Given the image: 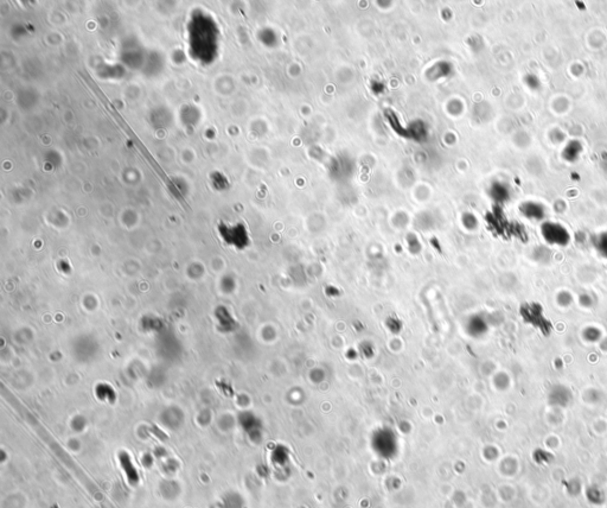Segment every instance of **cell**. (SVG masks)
I'll return each instance as SVG.
<instances>
[{
  "mask_svg": "<svg viewBox=\"0 0 607 508\" xmlns=\"http://www.w3.org/2000/svg\"><path fill=\"white\" fill-rule=\"evenodd\" d=\"M567 492L572 496H575L580 493V482L577 480H569L567 483Z\"/></svg>",
  "mask_w": 607,
  "mask_h": 508,
  "instance_id": "cell-2",
  "label": "cell"
},
{
  "mask_svg": "<svg viewBox=\"0 0 607 508\" xmlns=\"http://www.w3.org/2000/svg\"><path fill=\"white\" fill-rule=\"evenodd\" d=\"M586 498H587L588 502H591L594 506H600L605 502V493L600 487L592 484V486L586 488Z\"/></svg>",
  "mask_w": 607,
  "mask_h": 508,
  "instance_id": "cell-1",
  "label": "cell"
}]
</instances>
